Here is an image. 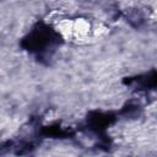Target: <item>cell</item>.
Segmentation results:
<instances>
[{
    "label": "cell",
    "mask_w": 157,
    "mask_h": 157,
    "mask_svg": "<svg viewBox=\"0 0 157 157\" xmlns=\"http://www.w3.org/2000/svg\"><path fill=\"white\" fill-rule=\"evenodd\" d=\"M128 18H129V21H130L131 23H132V22H135V23H134L135 26H139V25L142 22V16H141L137 11H132L131 13H129Z\"/></svg>",
    "instance_id": "6da1fadb"
}]
</instances>
